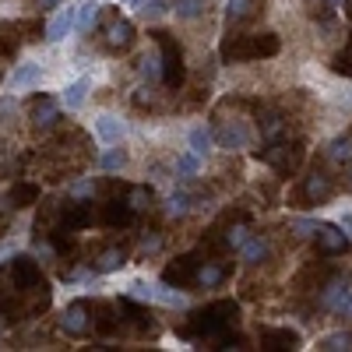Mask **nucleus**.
Listing matches in <instances>:
<instances>
[{
  "label": "nucleus",
  "mask_w": 352,
  "mask_h": 352,
  "mask_svg": "<svg viewBox=\"0 0 352 352\" xmlns=\"http://www.w3.org/2000/svg\"><path fill=\"white\" fill-rule=\"evenodd\" d=\"M74 21H78V8L74 4H60V8L50 14V21H46V39L50 43L71 39L74 36Z\"/></svg>",
  "instance_id": "nucleus-1"
},
{
  "label": "nucleus",
  "mask_w": 352,
  "mask_h": 352,
  "mask_svg": "<svg viewBox=\"0 0 352 352\" xmlns=\"http://www.w3.org/2000/svg\"><path fill=\"white\" fill-rule=\"evenodd\" d=\"M215 138H219V144H222V148L236 152V148H247V144H250L254 131H250L243 120H229V124H222V127L215 131Z\"/></svg>",
  "instance_id": "nucleus-2"
},
{
  "label": "nucleus",
  "mask_w": 352,
  "mask_h": 352,
  "mask_svg": "<svg viewBox=\"0 0 352 352\" xmlns=\"http://www.w3.org/2000/svg\"><path fill=\"white\" fill-rule=\"evenodd\" d=\"M92 127H96V138H99L102 144H120L124 134H127V124H124L116 113H99L96 120H92Z\"/></svg>",
  "instance_id": "nucleus-3"
},
{
  "label": "nucleus",
  "mask_w": 352,
  "mask_h": 352,
  "mask_svg": "<svg viewBox=\"0 0 352 352\" xmlns=\"http://www.w3.org/2000/svg\"><path fill=\"white\" fill-rule=\"evenodd\" d=\"M88 92H92V78H74V81H67L60 88V99H56V102L74 113V109H81L88 102Z\"/></svg>",
  "instance_id": "nucleus-4"
},
{
  "label": "nucleus",
  "mask_w": 352,
  "mask_h": 352,
  "mask_svg": "<svg viewBox=\"0 0 352 352\" xmlns=\"http://www.w3.org/2000/svg\"><path fill=\"white\" fill-rule=\"evenodd\" d=\"M43 81V67L39 64H21L8 74V92H25V88H36Z\"/></svg>",
  "instance_id": "nucleus-5"
},
{
  "label": "nucleus",
  "mask_w": 352,
  "mask_h": 352,
  "mask_svg": "<svg viewBox=\"0 0 352 352\" xmlns=\"http://www.w3.org/2000/svg\"><path fill=\"white\" fill-rule=\"evenodd\" d=\"M317 247L324 254H342L349 247V232H342L338 226H317Z\"/></svg>",
  "instance_id": "nucleus-6"
},
{
  "label": "nucleus",
  "mask_w": 352,
  "mask_h": 352,
  "mask_svg": "<svg viewBox=\"0 0 352 352\" xmlns=\"http://www.w3.org/2000/svg\"><path fill=\"white\" fill-rule=\"evenodd\" d=\"M212 144H215V131L212 127H204V124H194L190 131H187V148L194 152V155H208L212 152Z\"/></svg>",
  "instance_id": "nucleus-7"
},
{
  "label": "nucleus",
  "mask_w": 352,
  "mask_h": 352,
  "mask_svg": "<svg viewBox=\"0 0 352 352\" xmlns=\"http://www.w3.org/2000/svg\"><path fill=\"white\" fill-rule=\"evenodd\" d=\"M152 303H162V307H169V310H184V307H187V296H184L180 289L166 285V282H155V285H152Z\"/></svg>",
  "instance_id": "nucleus-8"
},
{
  "label": "nucleus",
  "mask_w": 352,
  "mask_h": 352,
  "mask_svg": "<svg viewBox=\"0 0 352 352\" xmlns=\"http://www.w3.org/2000/svg\"><path fill=\"white\" fill-rule=\"evenodd\" d=\"M190 208H194V197H190L187 190H173V194L166 197V215H169V219H184Z\"/></svg>",
  "instance_id": "nucleus-9"
},
{
  "label": "nucleus",
  "mask_w": 352,
  "mask_h": 352,
  "mask_svg": "<svg viewBox=\"0 0 352 352\" xmlns=\"http://www.w3.org/2000/svg\"><path fill=\"white\" fill-rule=\"evenodd\" d=\"M99 21V0H85L78 4V21H74V32H88Z\"/></svg>",
  "instance_id": "nucleus-10"
},
{
  "label": "nucleus",
  "mask_w": 352,
  "mask_h": 352,
  "mask_svg": "<svg viewBox=\"0 0 352 352\" xmlns=\"http://www.w3.org/2000/svg\"><path fill=\"white\" fill-rule=\"evenodd\" d=\"M268 254H272V243H268V240H261V236H250V240L243 243V261H247V264L268 261Z\"/></svg>",
  "instance_id": "nucleus-11"
},
{
  "label": "nucleus",
  "mask_w": 352,
  "mask_h": 352,
  "mask_svg": "<svg viewBox=\"0 0 352 352\" xmlns=\"http://www.w3.org/2000/svg\"><path fill=\"white\" fill-rule=\"evenodd\" d=\"M124 166H127V152L116 148V144H109V148L99 155V169H102V173H120Z\"/></svg>",
  "instance_id": "nucleus-12"
},
{
  "label": "nucleus",
  "mask_w": 352,
  "mask_h": 352,
  "mask_svg": "<svg viewBox=\"0 0 352 352\" xmlns=\"http://www.w3.org/2000/svg\"><path fill=\"white\" fill-rule=\"evenodd\" d=\"M60 324H64V331H71V335H81V331L88 328V320H85V307H81V303L67 307V310H64V317H60Z\"/></svg>",
  "instance_id": "nucleus-13"
},
{
  "label": "nucleus",
  "mask_w": 352,
  "mask_h": 352,
  "mask_svg": "<svg viewBox=\"0 0 352 352\" xmlns=\"http://www.w3.org/2000/svg\"><path fill=\"white\" fill-rule=\"evenodd\" d=\"M197 173H201V155H194L190 148L184 155H176V176H180V180H194Z\"/></svg>",
  "instance_id": "nucleus-14"
},
{
  "label": "nucleus",
  "mask_w": 352,
  "mask_h": 352,
  "mask_svg": "<svg viewBox=\"0 0 352 352\" xmlns=\"http://www.w3.org/2000/svg\"><path fill=\"white\" fill-rule=\"evenodd\" d=\"M56 113H60V102H39V106L32 109V124L46 131V127L56 124Z\"/></svg>",
  "instance_id": "nucleus-15"
},
{
  "label": "nucleus",
  "mask_w": 352,
  "mask_h": 352,
  "mask_svg": "<svg viewBox=\"0 0 352 352\" xmlns=\"http://www.w3.org/2000/svg\"><path fill=\"white\" fill-rule=\"evenodd\" d=\"M169 11H173V4H169V0H144V4L138 8V14H141L144 21H162Z\"/></svg>",
  "instance_id": "nucleus-16"
},
{
  "label": "nucleus",
  "mask_w": 352,
  "mask_h": 352,
  "mask_svg": "<svg viewBox=\"0 0 352 352\" xmlns=\"http://www.w3.org/2000/svg\"><path fill=\"white\" fill-rule=\"evenodd\" d=\"M204 4H208V0H173V14L184 18V21H194L204 11Z\"/></svg>",
  "instance_id": "nucleus-17"
},
{
  "label": "nucleus",
  "mask_w": 352,
  "mask_h": 352,
  "mask_svg": "<svg viewBox=\"0 0 352 352\" xmlns=\"http://www.w3.org/2000/svg\"><path fill=\"white\" fill-rule=\"evenodd\" d=\"M345 292H349V282H345V278H331V282L324 285V296H320V303H324L328 310H335V303L345 296Z\"/></svg>",
  "instance_id": "nucleus-18"
},
{
  "label": "nucleus",
  "mask_w": 352,
  "mask_h": 352,
  "mask_svg": "<svg viewBox=\"0 0 352 352\" xmlns=\"http://www.w3.org/2000/svg\"><path fill=\"white\" fill-rule=\"evenodd\" d=\"M307 197H314V201H324V197H331V180H328V176L314 173L310 180H307Z\"/></svg>",
  "instance_id": "nucleus-19"
},
{
  "label": "nucleus",
  "mask_w": 352,
  "mask_h": 352,
  "mask_svg": "<svg viewBox=\"0 0 352 352\" xmlns=\"http://www.w3.org/2000/svg\"><path fill=\"white\" fill-rule=\"evenodd\" d=\"M124 268V250H106L99 261H96V272L109 275V272H120Z\"/></svg>",
  "instance_id": "nucleus-20"
},
{
  "label": "nucleus",
  "mask_w": 352,
  "mask_h": 352,
  "mask_svg": "<svg viewBox=\"0 0 352 352\" xmlns=\"http://www.w3.org/2000/svg\"><path fill=\"white\" fill-rule=\"evenodd\" d=\"M131 36H134L131 21H113V25H109V43H113V46H127Z\"/></svg>",
  "instance_id": "nucleus-21"
},
{
  "label": "nucleus",
  "mask_w": 352,
  "mask_h": 352,
  "mask_svg": "<svg viewBox=\"0 0 352 352\" xmlns=\"http://www.w3.org/2000/svg\"><path fill=\"white\" fill-rule=\"evenodd\" d=\"M317 349H324V352H338V349H352V335L338 331V335H324L317 342Z\"/></svg>",
  "instance_id": "nucleus-22"
},
{
  "label": "nucleus",
  "mask_w": 352,
  "mask_h": 352,
  "mask_svg": "<svg viewBox=\"0 0 352 352\" xmlns=\"http://www.w3.org/2000/svg\"><path fill=\"white\" fill-rule=\"evenodd\" d=\"M159 71H162V64H159V53H144V56H141V74L155 81V78H159Z\"/></svg>",
  "instance_id": "nucleus-23"
},
{
  "label": "nucleus",
  "mask_w": 352,
  "mask_h": 352,
  "mask_svg": "<svg viewBox=\"0 0 352 352\" xmlns=\"http://www.w3.org/2000/svg\"><path fill=\"white\" fill-rule=\"evenodd\" d=\"M197 282H201V285H219V282H222V268H219V264H204L201 275H197Z\"/></svg>",
  "instance_id": "nucleus-24"
},
{
  "label": "nucleus",
  "mask_w": 352,
  "mask_h": 352,
  "mask_svg": "<svg viewBox=\"0 0 352 352\" xmlns=\"http://www.w3.org/2000/svg\"><path fill=\"white\" fill-rule=\"evenodd\" d=\"M127 292H131L134 300H141V303H152V285L148 282H131Z\"/></svg>",
  "instance_id": "nucleus-25"
},
{
  "label": "nucleus",
  "mask_w": 352,
  "mask_h": 352,
  "mask_svg": "<svg viewBox=\"0 0 352 352\" xmlns=\"http://www.w3.org/2000/svg\"><path fill=\"white\" fill-rule=\"evenodd\" d=\"M250 8H254L250 0H229V8H226V11H229V18H232V21H240V18H247V14H250Z\"/></svg>",
  "instance_id": "nucleus-26"
},
{
  "label": "nucleus",
  "mask_w": 352,
  "mask_h": 352,
  "mask_svg": "<svg viewBox=\"0 0 352 352\" xmlns=\"http://www.w3.org/2000/svg\"><path fill=\"white\" fill-rule=\"evenodd\" d=\"M335 162H345L349 155H352V144L345 141V138H338V141H331V152H328Z\"/></svg>",
  "instance_id": "nucleus-27"
},
{
  "label": "nucleus",
  "mask_w": 352,
  "mask_h": 352,
  "mask_svg": "<svg viewBox=\"0 0 352 352\" xmlns=\"http://www.w3.org/2000/svg\"><path fill=\"white\" fill-rule=\"evenodd\" d=\"M289 229L296 232V236H310V232H317V222L314 219H292Z\"/></svg>",
  "instance_id": "nucleus-28"
},
{
  "label": "nucleus",
  "mask_w": 352,
  "mask_h": 352,
  "mask_svg": "<svg viewBox=\"0 0 352 352\" xmlns=\"http://www.w3.org/2000/svg\"><path fill=\"white\" fill-rule=\"evenodd\" d=\"M71 194H74V197L96 194V180H92V176H85V180H74V184H71Z\"/></svg>",
  "instance_id": "nucleus-29"
},
{
  "label": "nucleus",
  "mask_w": 352,
  "mask_h": 352,
  "mask_svg": "<svg viewBox=\"0 0 352 352\" xmlns=\"http://www.w3.org/2000/svg\"><path fill=\"white\" fill-rule=\"evenodd\" d=\"M247 240H250V229H247V226H236V229H229V243H232V247H243Z\"/></svg>",
  "instance_id": "nucleus-30"
},
{
  "label": "nucleus",
  "mask_w": 352,
  "mask_h": 352,
  "mask_svg": "<svg viewBox=\"0 0 352 352\" xmlns=\"http://www.w3.org/2000/svg\"><path fill=\"white\" fill-rule=\"evenodd\" d=\"M335 314H342V317H352V289H349L345 296L335 303Z\"/></svg>",
  "instance_id": "nucleus-31"
},
{
  "label": "nucleus",
  "mask_w": 352,
  "mask_h": 352,
  "mask_svg": "<svg viewBox=\"0 0 352 352\" xmlns=\"http://www.w3.org/2000/svg\"><path fill=\"white\" fill-rule=\"evenodd\" d=\"M131 208H148V190H131Z\"/></svg>",
  "instance_id": "nucleus-32"
},
{
  "label": "nucleus",
  "mask_w": 352,
  "mask_h": 352,
  "mask_svg": "<svg viewBox=\"0 0 352 352\" xmlns=\"http://www.w3.org/2000/svg\"><path fill=\"white\" fill-rule=\"evenodd\" d=\"M159 243H162V240L155 236V232H152V236H144V240H141V254H152V250H159Z\"/></svg>",
  "instance_id": "nucleus-33"
},
{
  "label": "nucleus",
  "mask_w": 352,
  "mask_h": 352,
  "mask_svg": "<svg viewBox=\"0 0 352 352\" xmlns=\"http://www.w3.org/2000/svg\"><path fill=\"white\" fill-rule=\"evenodd\" d=\"M64 0H36V8H43V11H50V8H60Z\"/></svg>",
  "instance_id": "nucleus-34"
},
{
  "label": "nucleus",
  "mask_w": 352,
  "mask_h": 352,
  "mask_svg": "<svg viewBox=\"0 0 352 352\" xmlns=\"http://www.w3.org/2000/svg\"><path fill=\"white\" fill-rule=\"evenodd\" d=\"M18 250V243H0V257H11Z\"/></svg>",
  "instance_id": "nucleus-35"
},
{
  "label": "nucleus",
  "mask_w": 352,
  "mask_h": 352,
  "mask_svg": "<svg viewBox=\"0 0 352 352\" xmlns=\"http://www.w3.org/2000/svg\"><path fill=\"white\" fill-rule=\"evenodd\" d=\"M36 254H39V257H43V264H46V261H53V250H50V247H39V250H36Z\"/></svg>",
  "instance_id": "nucleus-36"
},
{
  "label": "nucleus",
  "mask_w": 352,
  "mask_h": 352,
  "mask_svg": "<svg viewBox=\"0 0 352 352\" xmlns=\"http://www.w3.org/2000/svg\"><path fill=\"white\" fill-rule=\"evenodd\" d=\"M349 190H352V166H349Z\"/></svg>",
  "instance_id": "nucleus-37"
},
{
  "label": "nucleus",
  "mask_w": 352,
  "mask_h": 352,
  "mask_svg": "<svg viewBox=\"0 0 352 352\" xmlns=\"http://www.w3.org/2000/svg\"><path fill=\"white\" fill-rule=\"evenodd\" d=\"M345 11H349V14H352V0H349V4H345Z\"/></svg>",
  "instance_id": "nucleus-38"
}]
</instances>
